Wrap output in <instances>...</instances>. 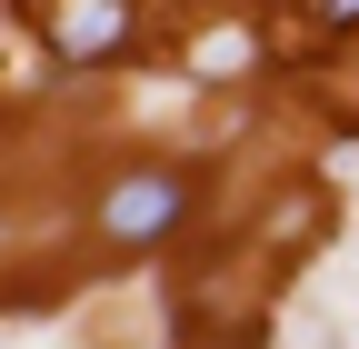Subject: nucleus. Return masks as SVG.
I'll return each instance as SVG.
<instances>
[{
    "instance_id": "obj_3",
    "label": "nucleus",
    "mask_w": 359,
    "mask_h": 349,
    "mask_svg": "<svg viewBox=\"0 0 359 349\" xmlns=\"http://www.w3.org/2000/svg\"><path fill=\"white\" fill-rule=\"evenodd\" d=\"M309 11H320L330 30H359V0H309Z\"/></svg>"
},
{
    "instance_id": "obj_2",
    "label": "nucleus",
    "mask_w": 359,
    "mask_h": 349,
    "mask_svg": "<svg viewBox=\"0 0 359 349\" xmlns=\"http://www.w3.org/2000/svg\"><path fill=\"white\" fill-rule=\"evenodd\" d=\"M50 50L60 60H120L130 50V0H60L50 11Z\"/></svg>"
},
{
    "instance_id": "obj_1",
    "label": "nucleus",
    "mask_w": 359,
    "mask_h": 349,
    "mask_svg": "<svg viewBox=\"0 0 359 349\" xmlns=\"http://www.w3.org/2000/svg\"><path fill=\"white\" fill-rule=\"evenodd\" d=\"M180 220H190V180L180 170H120L100 190V240H120V249H150Z\"/></svg>"
}]
</instances>
